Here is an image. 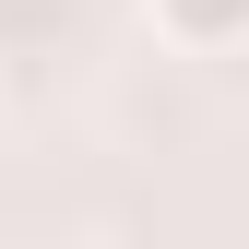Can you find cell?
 Segmentation results:
<instances>
[{
  "label": "cell",
  "instance_id": "cell-1",
  "mask_svg": "<svg viewBox=\"0 0 249 249\" xmlns=\"http://www.w3.org/2000/svg\"><path fill=\"white\" fill-rule=\"evenodd\" d=\"M142 24H154L178 59H226V48L249 36V0H142Z\"/></svg>",
  "mask_w": 249,
  "mask_h": 249
},
{
  "label": "cell",
  "instance_id": "cell-2",
  "mask_svg": "<svg viewBox=\"0 0 249 249\" xmlns=\"http://www.w3.org/2000/svg\"><path fill=\"white\" fill-rule=\"evenodd\" d=\"M24 249H107V237H83V226H59V237H24Z\"/></svg>",
  "mask_w": 249,
  "mask_h": 249
}]
</instances>
